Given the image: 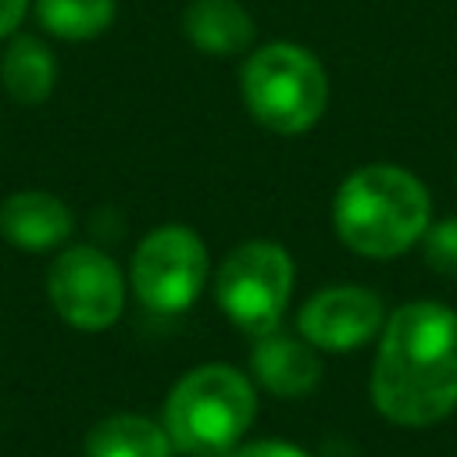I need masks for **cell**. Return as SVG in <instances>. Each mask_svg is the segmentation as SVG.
Returning <instances> with one entry per match:
<instances>
[{
	"label": "cell",
	"instance_id": "1",
	"mask_svg": "<svg viewBox=\"0 0 457 457\" xmlns=\"http://www.w3.org/2000/svg\"><path fill=\"white\" fill-rule=\"evenodd\" d=\"M378 414L403 428L443 421L457 407V314L436 300L396 307L371 368Z\"/></svg>",
	"mask_w": 457,
	"mask_h": 457
},
{
	"label": "cell",
	"instance_id": "2",
	"mask_svg": "<svg viewBox=\"0 0 457 457\" xmlns=\"http://www.w3.org/2000/svg\"><path fill=\"white\" fill-rule=\"evenodd\" d=\"M428 193L418 175L396 164H368L343 179L332 200L339 239L361 257H400L428 228Z\"/></svg>",
	"mask_w": 457,
	"mask_h": 457
},
{
	"label": "cell",
	"instance_id": "3",
	"mask_svg": "<svg viewBox=\"0 0 457 457\" xmlns=\"http://www.w3.org/2000/svg\"><path fill=\"white\" fill-rule=\"evenodd\" d=\"M257 414V393L246 375L228 364L189 371L164 403V432L171 446L200 457L228 453Z\"/></svg>",
	"mask_w": 457,
	"mask_h": 457
},
{
	"label": "cell",
	"instance_id": "4",
	"mask_svg": "<svg viewBox=\"0 0 457 457\" xmlns=\"http://www.w3.org/2000/svg\"><path fill=\"white\" fill-rule=\"evenodd\" d=\"M243 104L271 132H307L328 104V79L314 54L296 43H268L243 64Z\"/></svg>",
	"mask_w": 457,
	"mask_h": 457
},
{
	"label": "cell",
	"instance_id": "5",
	"mask_svg": "<svg viewBox=\"0 0 457 457\" xmlns=\"http://www.w3.org/2000/svg\"><path fill=\"white\" fill-rule=\"evenodd\" d=\"M293 293V261L271 239L239 243L218 268V307L250 336L278 328V318Z\"/></svg>",
	"mask_w": 457,
	"mask_h": 457
},
{
	"label": "cell",
	"instance_id": "6",
	"mask_svg": "<svg viewBox=\"0 0 457 457\" xmlns=\"http://www.w3.org/2000/svg\"><path fill=\"white\" fill-rule=\"evenodd\" d=\"M207 275V250L193 228L164 225L150 232L132 253V289L161 314L186 311Z\"/></svg>",
	"mask_w": 457,
	"mask_h": 457
},
{
	"label": "cell",
	"instance_id": "7",
	"mask_svg": "<svg viewBox=\"0 0 457 457\" xmlns=\"http://www.w3.org/2000/svg\"><path fill=\"white\" fill-rule=\"evenodd\" d=\"M46 296L68 325L100 332L121 314L125 282L107 253L93 246H71L54 261L46 275Z\"/></svg>",
	"mask_w": 457,
	"mask_h": 457
},
{
	"label": "cell",
	"instance_id": "8",
	"mask_svg": "<svg viewBox=\"0 0 457 457\" xmlns=\"http://www.w3.org/2000/svg\"><path fill=\"white\" fill-rule=\"evenodd\" d=\"M386 325V307L378 293L364 286H332L314 293L296 318L300 336L318 350H353L378 336Z\"/></svg>",
	"mask_w": 457,
	"mask_h": 457
},
{
	"label": "cell",
	"instance_id": "9",
	"mask_svg": "<svg viewBox=\"0 0 457 457\" xmlns=\"http://www.w3.org/2000/svg\"><path fill=\"white\" fill-rule=\"evenodd\" d=\"M75 228V218L64 200L43 189H21L0 204V232L11 246L43 253L61 246Z\"/></svg>",
	"mask_w": 457,
	"mask_h": 457
},
{
	"label": "cell",
	"instance_id": "10",
	"mask_svg": "<svg viewBox=\"0 0 457 457\" xmlns=\"http://www.w3.org/2000/svg\"><path fill=\"white\" fill-rule=\"evenodd\" d=\"M250 364H253L257 382L264 389H271L275 396H303L321 378V361L314 357V350L307 343L278 336V332L257 336Z\"/></svg>",
	"mask_w": 457,
	"mask_h": 457
},
{
	"label": "cell",
	"instance_id": "11",
	"mask_svg": "<svg viewBox=\"0 0 457 457\" xmlns=\"http://www.w3.org/2000/svg\"><path fill=\"white\" fill-rule=\"evenodd\" d=\"M182 29L196 50L214 57L239 54L253 43V21L239 0H193L186 7Z\"/></svg>",
	"mask_w": 457,
	"mask_h": 457
},
{
	"label": "cell",
	"instance_id": "12",
	"mask_svg": "<svg viewBox=\"0 0 457 457\" xmlns=\"http://www.w3.org/2000/svg\"><path fill=\"white\" fill-rule=\"evenodd\" d=\"M0 79L11 100L18 104H43L57 82V61L50 46L36 36H14L0 61Z\"/></svg>",
	"mask_w": 457,
	"mask_h": 457
},
{
	"label": "cell",
	"instance_id": "13",
	"mask_svg": "<svg viewBox=\"0 0 457 457\" xmlns=\"http://www.w3.org/2000/svg\"><path fill=\"white\" fill-rule=\"evenodd\" d=\"M86 457H171V439L150 418L111 414L86 436Z\"/></svg>",
	"mask_w": 457,
	"mask_h": 457
},
{
	"label": "cell",
	"instance_id": "14",
	"mask_svg": "<svg viewBox=\"0 0 457 457\" xmlns=\"http://www.w3.org/2000/svg\"><path fill=\"white\" fill-rule=\"evenodd\" d=\"M36 18L50 36L79 43L114 21V0H36Z\"/></svg>",
	"mask_w": 457,
	"mask_h": 457
},
{
	"label": "cell",
	"instance_id": "15",
	"mask_svg": "<svg viewBox=\"0 0 457 457\" xmlns=\"http://www.w3.org/2000/svg\"><path fill=\"white\" fill-rule=\"evenodd\" d=\"M425 243V261L432 271L439 275H457V218H446V221H436L425 228L421 236Z\"/></svg>",
	"mask_w": 457,
	"mask_h": 457
},
{
	"label": "cell",
	"instance_id": "16",
	"mask_svg": "<svg viewBox=\"0 0 457 457\" xmlns=\"http://www.w3.org/2000/svg\"><path fill=\"white\" fill-rule=\"evenodd\" d=\"M236 457H307V453L282 439H257V443H246L243 450H236Z\"/></svg>",
	"mask_w": 457,
	"mask_h": 457
},
{
	"label": "cell",
	"instance_id": "17",
	"mask_svg": "<svg viewBox=\"0 0 457 457\" xmlns=\"http://www.w3.org/2000/svg\"><path fill=\"white\" fill-rule=\"evenodd\" d=\"M25 7H29V0H0V36L18 29V21L25 18Z\"/></svg>",
	"mask_w": 457,
	"mask_h": 457
}]
</instances>
